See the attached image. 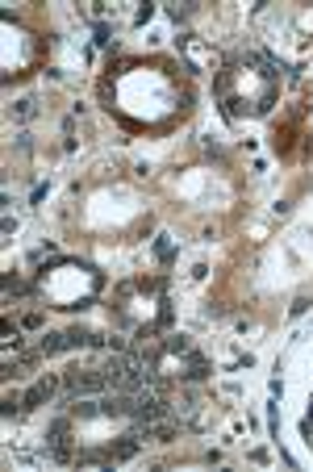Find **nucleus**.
Wrapping results in <instances>:
<instances>
[{
  "label": "nucleus",
  "mask_w": 313,
  "mask_h": 472,
  "mask_svg": "<svg viewBox=\"0 0 313 472\" xmlns=\"http://www.w3.org/2000/svg\"><path fill=\"white\" fill-rule=\"evenodd\" d=\"M100 288H105V276H100L92 264H80V259H54L50 268L38 272L34 297L46 301L50 309H88L92 301L100 297Z\"/></svg>",
  "instance_id": "obj_1"
},
{
  "label": "nucleus",
  "mask_w": 313,
  "mask_h": 472,
  "mask_svg": "<svg viewBox=\"0 0 313 472\" xmlns=\"http://www.w3.org/2000/svg\"><path fill=\"white\" fill-rule=\"evenodd\" d=\"M109 309H113V318H117L126 331H134L138 338H155V331L172 318L163 281H126L117 288V297H113Z\"/></svg>",
  "instance_id": "obj_2"
},
{
  "label": "nucleus",
  "mask_w": 313,
  "mask_h": 472,
  "mask_svg": "<svg viewBox=\"0 0 313 472\" xmlns=\"http://www.w3.org/2000/svg\"><path fill=\"white\" fill-rule=\"evenodd\" d=\"M146 372L150 380H201L209 372V364H205V355L188 343V338H159V343H150L146 347Z\"/></svg>",
  "instance_id": "obj_3"
},
{
  "label": "nucleus",
  "mask_w": 313,
  "mask_h": 472,
  "mask_svg": "<svg viewBox=\"0 0 313 472\" xmlns=\"http://www.w3.org/2000/svg\"><path fill=\"white\" fill-rule=\"evenodd\" d=\"M63 384H67V393H80V397H96V393H109V389H113L109 377H105V368H71V372L63 377Z\"/></svg>",
  "instance_id": "obj_4"
}]
</instances>
